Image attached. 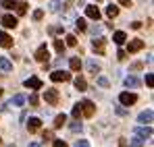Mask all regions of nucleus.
I'll use <instances>...</instances> for the list:
<instances>
[{
    "label": "nucleus",
    "instance_id": "f257e3e1",
    "mask_svg": "<svg viewBox=\"0 0 154 147\" xmlns=\"http://www.w3.org/2000/svg\"><path fill=\"white\" fill-rule=\"evenodd\" d=\"M79 106H81V114H83L85 118H92V116H94V112H96V106H94L90 99H83Z\"/></svg>",
    "mask_w": 154,
    "mask_h": 147
},
{
    "label": "nucleus",
    "instance_id": "f03ea898",
    "mask_svg": "<svg viewBox=\"0 0 154 147\" xmlns=\"http://www.w3.org/2000/svg\"><path fill=\"white\" fill-rule=\"evenodd\" d=\"M92 48H94L96 54L102 56L104 52H106V40H104V37H94V40H92Z\"/></svg>",
    "mask_w": 154,
    "mask_h": 147
},
{
    "label": "nucleus",
    "instance_id": "7ed1b4c3",
    "mask_svg": "<svg viewBox=\"0 0 154 147\" xmlns=\"http://www.w3.org/2000/svg\"><path fill=\"white\" fill-rule=\"evenodd\" d=\"M119 101H121L123 106H133V104L137 101V96H135V93H129V91H123V93L119 96Z\"/></svg>",
    "mask_w": 154,
    "mask_h": 147
},
{
    "label": "nucleus",
    "instance_id": "20e7f679",
    "mask_svg": "<svg viewBox=\"0 0 154 147\" xmlns=\"http://www.w3.org/2000/svg\"><path fill=\"white\" fill-rule=\"evenodd\" d=\"M50 79L54 81V83H67V81H71V75L69 73H65V71H54V73L50 75Z\"/></svg>",
    "mask_w": 154,
    "mask_h": 147
},
{
    "label": "nucleus",
    "instance_id": "39448f33",
    "mask_svg": "<svg viewBox=\"0 0 154 147\" xmlns=\"http://www.w3.org/2000/svg\"><path fill=\"white\" fill-rule=\"evenodd\" d=\"M48 58H50V54H48L46 44H44V46H40V48L35 50V60H38V62H48Z\"/></svg>",
    "mask_w": 154,
    "mask_h": 147
},
{
    "label": "nucleus",
    "instance_id": "423d86ee",
    "mask_svg": "<svg viewBox=\"0 0 154 147\" xmlns=\"http://www.w3.org/2000/svg\"><path fill=\"white\" fill-rule=\"evenodd\" d=\"M44 99H46L50 106H56V104H58V91H56V89H46V91H44Z\"/></svg>",
    "mask_w": 154,
    "mask_h": 147
},
{
    "label": "nucleus",
    "instance_id": "0eeeda50",
    "mask_svg": "<svg viewBox=\"0 0 154 147\" xmlns=\"http://www.w3.org/2000/svg\"><path fill=\"white\" fill-rule=\"evenodd\" d=\"M0 23L4 25V27H8V29H15V27H17V17H13V15H4V17L0 19Z\"/></svg>",
    "mask_w": 154,
    "mask_h": 147
},
{
    "label": "nucleus",
    "instance_id": "6e6552de",
    "mask_svg": "<svg viewBox=\"0 0 154 147\" xmlns=\"http://www.w3.org/2000/svg\"><path fill=\"white\" fill-rule=\"evenodd\" d=\"M142 48H144V40H131L129 46H127V52L133 54V52H140Z\"/></svg>",
    "mask_w": 154,
    "mask_h": 147
},
{
    "label": "nucleus",
    "instance_id": "1a4fd4ad",
    "mask_svg": "<svg viewBox=\"0 0 154 147\" xmlns=\"http://www.w3.org/2000/svg\"><path fill=\"white\" fill-rule=\"evenodd\" d=\"M152 118H154V112H152V110H144V112L137 116V122L148 124V122H152Z\"/></svg>",
    "mask_w": 154,
    "mask_h": 147
},
{
    "label": "nucleus",
    "instance_id": "9d476101",
    "mask_svg": "<svg viewBox=\"0 0 154 147\" xmlns=\"http://www.w3.org/2000/svg\"><path fill=\"white\" fill-rule=\"evenodd\" d=\"M85 15H88L90 19H94V21H98V19H100V10H98V6H94V4L85 6Z\"/></svg>",
    "mask_w": 154,
    "mask_h": 147
},
{
    "label": "nucleus",
    "instance_id": "9b49d317",
    "mask_svg": "<svg viewBox=\"0 0 154 147\" xmlns=\"http://www.w3.org/2000/svg\"><path fill=\"white\" fill-rule=\"evenodd\" d=\"M135 135H140L142 139H150V137H152V128L146 126V124H144V126H137V128H135Z\"/></svg>",
    "mask_w": 154,
    "mask_h": 147
},
{
    "label": "nucleus",
    "instance_id": "f8f14e48",
    "mask_svg": "<svg viewBox=\"0 0 154 147\" xmlns=\"http://www.w3.org/2000/svg\"><path fill=\"white\" fill-rule=\"evenodd\" d=\"M25 87H29V89H42V81L38 77H29L25 81Z\"/></svg>",
    "mask_w": 154,
    "mask_h": 147
},
{
    "label": "nucleus",
    "instance_id": "ddd939ff",
    "mask_svg": "<svg viewBox=\"0 0 154 147\" xmlns=\"http://www.w3.org/2000/svg\"><path fill=\"white\" fill-rule=\"evenodd\" d=\"M0 46L2 48H11L13 46V37L8 33H4V31H0Z\"/></svg>",
    "mask_w": 154,
    "mask_h": 147
},
{
    "label": "nucleus",
    "instance_id": "4468645a",
    "mask_svg": "<svg viewBox=\"0 0 154 147\" xmlns=\"http://www.w3.org/2000/svg\"><path fill=\"white\" fill-rule=\"evenodd\" d=\"M40 126H42V120H40V118H29V120H27V128H29V133H35Z\"/></svg>",
    "mask_w": 154,
    "mask_h": 147
},
{
    "label": "nucleus",
    "instance_id": "2eb2a0df",
    "mask_svg": "<svg viewBox=\"0 0 154 147\" xmlns=\"http://www.w3.org/2000/svg\"><path fill=\"white\" fill-rule=\"evenodd\" d=\"M112 40H115V44H117V46H123V44L127 42V35H125L123 31H117V33L112 35Z\"/></svg>",
    "mask_w": 154,
    "mask_h": 147
},
{
    "label": "nucleus",
    "instance_id": "dca6fc26",
    "mask_svg": "<svg viewBox=\"0 0 154 147\" xmlns=\"http://www.w3.org/2000/svg\"><path fill=\"white\" fill-rule=\"evenodd\" d=\"M0 69H2V71H6V73H8V71H13L11 60H8V58H4V56H0Z\"/></svg>",
    "mask_w": 154,
    "mask_h": 147
},
{
    "label": "nucleus",
    "instance_id": "f3484780",
    "mask_svg": "<svg viewBox=\"0 0 154 147\" xmlns=\"http://www.w3.org/2000/svg\"><path fill=\"white\" fill-rule=\"evenodd\" d=\"M106 15H108L110 19H115V17L119 15V6H115V4H108V6H106Z\"/></svg>",
    "mask_w": 154,
    "mask_h": 147
},
{
    "label": "nucleus",
    "instance_id": "a211bd4d",
    "mask_svg": "<svg viewBox=\"0 0 154 147\" xmlns=\"http://www.w3.org/2000/svg\"><path fill=\"white\" fill-rule=\"evenodd\" d=\"M75 87L79 89V91H85V89H88V83H85L83 77H77V79H75Z\"/></svg>",
    "mask_w": 154,
    "mask_h": 147
},
{
    "label": "nucleus",
    "instance_id": "6ab92c4d",
    "mask_svg": "<svg viewBox=\"0 0 154 147\" xmlns=\"http://www.w3.org/2000/svg\"><path fill=\"white\" fill-rule=\"evenodd\" d=\"M146 143V139H142L140 135H133V139H131V147H144Z\"/></svg>",
    "mask_w": 154,
    "mask_h": 147
},
{
    "label": "nucleus",
    "instance_id": "aec40b11",
    "mask_svg": "<svg viewBox=\"0 0 154 147\" xmlns=\"http://www.w3.org/2000/svg\"><path fill=\"white\" fill-rule=\"evenodd\" d=\"M69 66H71V71L79 73V69H81V60H79V58H71V60H69Z\"/></svg>",
    "mask_w": 154,
    "mask_h": 147
},
{
    "label": "nucleus",
    "instance_id": "412c9836",
    "mask_svg": "<svg viewBox=\"0 0 154 147\" xmlns=\"http://www.w3.org/2000/svg\"><path fill=\"white\" fill-rule=\"evenodd\" d=\"M137 85H140V81H137L135 77H127V79H125V87H131V89H135Z\"/></svg>",
    "mask_w": 154,
    "mask_h": 147
},
{
    "label": "nucleus",
    "instance_id": "4be33fe9",
    "mask_svg": "<svg viewBox=\"0 0 154 147\" xmlns=\"http://www.w3.org/2000/svg\"><path fill=\"white\" fill-rule=\"evenodd\" d=\"M65 122H67V116H65V114H58V116L54 118V128H60Z\"/></svg>",
    "mask_w": 154,
    "mask_h": 147
},
{
    "label": "nucleus",
    "instance_id": "5701e85b",
    "mask_svg": "<svg viewBox=\"0 0 154 147\" xmlns=\"http://www.w3.org/2000/svg\"><path fill=\"white\" fill-rule=\"evenodd\" d=\"M23 104H25V96H21V93L11 99V106H23Z\"/></svg>",
    "mask_w": 154,
    "mask_h": 147
},
{
    "label": "nucleus",
    "instance_id": "b1692460",
    "mask_svg": "<svg viewBox=\"0 0 154 147\" xmlns=\"http://www.w3.org/2000/svg\"><path fill=\"white\" fill-rule=\"evenodd\" d=\"M88 69H90V73H92V75H96L98 71H100V66H98L94 60H88Z\"/></svg>",
    "mask_w": 154,
    "mask_h": 147
},
{
    "label": "nucleus",
    "instance_id": "393cba45",
    "mask_svg": "<svg viewBox=\"0 0 154 147\" xmlns=\"http://www.w3.org/2000/svg\"><path fill=\"white\" fill-rule=\"evenodd\" d=\"M15 8H17V15H25V13H27V4H25V2L15 4Z\"/></svg>",
    "mask_w": 154,
    "mask_h": 147
},
{
    "label": "nucleus",
    "instance_id": "a878e982",
    "mask_svg": "<svg viewBox=\"0 0 154 147\" xmlns=\"http://www.w3.org/2000/svg\"><path fill=\"white\" fill-rule=\"evenodd\" d=\"M65 46H77V37H75V35H71V33H69V35L65 37Z\"/></svg>",
    "mask_w": 154,
    "mask_h": 147
},
{
    "label": "nucleus",
    "instance_id": "bb28decb",
    "mask_svg": "<svg viewBox=\"0 0 154 147\" xmlns=\"http://www.w3.org/2000/svg\"><path fill=\"white\" fill-rule=\"evenodd\" d=\"M54 50H56L58 54L65 52V44H63V40H54Z\"/></svg>",
    "mask_w": 154,
    "mask_h": 147
},
{
    "label": "nucleus",
    "instance_id": "cd10ccee",
    "mask_svg": "<svg viewBox=\"0 0 154 147\" xmlns=\"http://www.w3.org/2000/svg\"><path fill=\"white\" fill-rule=\"evenodd\" d=\"M75 27L79 29V31H85V29H88V23H85V19H77V21H75Z\"/></svg>",
    "mask_w": 154,
    "mask_h": 147
},
{
    "label": "nucleus",
    "instance_id": "c85d7f7f",
    "mask_svg": "<svg viewBox=\"0 0 154 147\" xmlns=\"http://www.w3.org/2000/svg\"><path fill=\"white\" fill-rule=\"evenodd\" d=\"M0 4H2V8H15V0H0Z\"/></svg>",
    "mask_w": 154,
    "mask_h": 147
},
{
    "label": "nucleus",
    "instance_id": "c756f323",
    "mask_svg": "<svg viewBox=\"0 0 154 147\" xmlns=\"http://www.w3.org/2000/svg\"><path fill=\"white\" fill-rule=\"evenodd\" d=\"M71 114H73V118H79V116H81V106H79V104H75V106H73V112H71Z\"/></svg>",
    "mask_w": 154,
    "mask_h": 147
},
{
    "label": "nucleus",
    "instance_id": "7c9ffc66",
    "mask_svg": "<svg viewBox=\"0 0 154 147\" xmlns=\"http://www.w3.org/2000/svg\"><path fill=\"white\" fill-rule=\"evenodd\" d=\"M146 85H148V87H154V75L152 73L146 75Z\"/></svg>",
    "mask_w": 154,
    "mask_h": 147
},
{
    "label": "nucleus",
    "instance_id": "2f4dec72",
    "mask_svg": "<svg viewBox=\"0 0 154 147\" xmlns=\"http://www.w3.org/2000/svg\"><path fill=\"white\" fill-rule=\"evenodd\" d=\"M81 128H83L81 122H71V131H73V133H81Z\"/></svg>",
    "mask_w": 154,
    "mask_h": 147
},
{
    "label": "nucleus",
    "instance_id": "473e14b6",
    "mask_svg": "<svg viewBox=\"0 0 154 147\" xmlns=\"http://www.w3.org/2000/svg\"><path fill=\"white\" fill-rule=\"evenodd\" d=\"M58 8H60V0H52V4H50V10H54V13H56Z\"/></svg>",
    "mask_w": 154,
    "mask_h": 147
},
{
    "label": "nucleus",
    "instance_id": "72a5a7b5",
    "mask_svg": "<svg viewBox=\"0 0 154 147\" xmlns=\"http://www.w3.org/2000/svg\"><path fill=\"white\" fill-rule=\"evenodd\" d=\"M33 19H35V21H42V19H44V10H35V13H33Z\"/></svg>",
    "mask_w": 154,
    "mask_h": 147
},
{
    "label": "nucleus",
    "instance_id": "f704fd0d",
    "mask_svg": "<svg viewBox=\"0 0 154 147\" xmlns=\"http://www.w3.org/2000/svg\"><path fill=\"white\" fill-rule=\"evenodd\" d=\"M75 147H90V143H88V141H85V139H77Z\"/></svg>",
    "mask_w": 154,
    "mask_h": 147
},
{
    "label": "nucleus",
    "instance_id": "c9c22d12",
    "mask_svg": "<svg viewBox=\"0 0 154 147\" xmlns=\"http://www.w3.org/2000/svg\"><path fill=\"white\" fill-rule=\"evenodd\" d=\"M38 101H40V98H38L35 93H33V96H29V104H31V106H38Z\"/></svg>",
    "mask_w": 154,
    "mask_h": 147
},
{
    "label": "nucleus",
    "instance_id": "e433bc0d",
    "mask_svg": "<svg viewBox=\"0 0 154 147\" xmlns=\"http://www.w3.org/2000/svg\"><path fill=\"white\" fill-rule=\"evenodd\" d=\"M98 85H100V87H108V79L100 77V79H98Z\"/></svg>",
    "mask_w": 154,
    "mask_h": 147
},
{
    "label": "nucleus",
    "instance_id": "4c0bfd02",
    "mask_svg": "<svg viewBox=\"0 0 154 147\" xmlns=\"http://www.w3.org/2000/svg\"><path fill=\"white\" fill-rule=\"evenodd\" d=\"M125 56H127L125 50H119V52H117V58H119V60H125Z\"/></svg>",
    "mask_w": 154,
    "mask_h": 147
},
{
    "label": "nucleus",
    "instance_id": "58836bf2",
    "mask_svg": "<svg viewBox=\"0 0 154 147\" xmlns=\"http://www.w3.org/2000/svg\"><path fill=\"white\" fill-rule=\"evenodd\" d=\"M52 147H67V143H65L63 139H56V141H54V145H52Z\"/></svg>",
    "mask_w": 154,
    "mask_h": 147
},
{
    "label": "nucleus",
    "instance_id": "ea45409f",
    "mask_svg": "<svg viewBox=\"0 0 154 147\" xmlns=\"http://www.w3.org/2000/svg\"><path fill=\"white\" fill-rule=\"evenodd\" d=\"M65 29L63 27H50V33H63Z\"/></svg>",
    "mask_w": 154,
    "mask_h": 147
},
{
    "label": "nucleus",
    "instance_id": "a19ab883",
    "mask_svg": "<svg viewBox=\"0 0 154 147\" xmlns=\"http://www.w3.org/2000/svg\"><path fill=\"white\" fill-rule=\"evenodd\" d=\"M140 69H142V62H133L131 64V71H140Z\"/></svg>",
    "mask_w": 154,
    "mask_h": 147
},
{
    "label": "nucleus",
    "instance_id": "79ce46f5",
    "mask_svg": "<svg viewBox=\"0 0 154 147\" xmlns=\"http://www.w3.org/2000/svg\"><path fill=\"white\" fill-rule=\"evenodd\" d=\"M50 137H52V133H50V131H44V135H42V139H44V141H48Z\"/></svg>",
    "mask_w": 154,
    "mask_h": 147
},
{
    "label": "nucleus",
    "instance_id": "37998d69",
    "mask_svg": "<svg viewBox=\"0 0 154 147\" xmlns=\"http://www.w3.org/2000/svg\"><path fill=\"white\" fill-rule=\"evenodd\" d=\"M119 2H121L123 6H131V0H119Z\"/></svg>",
    "mask_w": 154,
    "mask_h": 147
},
{
    "label": "nucleus",
    "instance_id": "c03bdc74",
    "mask_svg": "<svg viewBox=\"0 0 154 147\" xmlns=\"http://www.w3.org/2000/svg\"><path fill=\"white\" fill-rule=\"evenodd\" d=\"M131 27H133V29H140V27H142V23H140V21H135V23H131Z\"/></svg>",
    "mask_w": 154,
    "mask_h": 147
},
{
    "label": "nucleus",
    "instance_id": "a18cd8bd",
    "mask_svg": "<svg viewBox=\"0 0 154 147\" xmlns=\"http://www.w3.org/2000/svg\"><path fill=\"white\" fill-rule=\"evenodd\" d=\"M121 147H127V141L125 139H121Z\"/></svg>",
    "mask_w": 154,
    "mask_h": 147
},
{
    "label": "nucleus",
    "instance_id": "49530a36",
    "mask_svg": "<svg viewBox=\"0 0 154 147\" xmlns=\"http://www.w3.org/2000/svg\"><path fill=\"white\" fill-rule=\"evenodd\" d=\"M29 147H40V143H29Z\"/></svg>",
    "mask_w": 154,
    "mask_h": 147
},
{
    "label": "nucleus",
    "instance_id": "de8ad7c7",
    "mask_svg": "<svg viewBox=\"0 0 154 147\" xmlns=\"http://www.w3.org/2000/svg\"><path fill=\"white\" fill-rule=\"evenodd\" d=\"M0 96H2V89H0Z\"/></svg>",
    "mask_w": 154,
    "mask_h": 147
},
{
    "label": "nucleus",
    "instance_id": "09e8293b",
    "mask_svg": "<svg viewBox=\"0 0 154 147\" xmlns=\"http://www.w3.org/2000/svg\"><path fill=\"white\" fill-rule=\"evenodd\" d=\"M0 145H2V139H0Z\"/></svg>",
    "mask_w": 154,
    "mask_h": 147
},
{
    "label": "nucleus",
    "instance_id": "8fccbe9b",
    "mask_svg": "<svg viewBox=\"0 0 154 147\" xmlns=\"http://www.w3.org/2000/svg\"><path fill=\"white\" fill-rule=\"evenodd\" d=\"M96 2H100V0H96Z\"/></svg>",
    "mask_w": 154,
    "mask_h": 147
}]
</instances>
